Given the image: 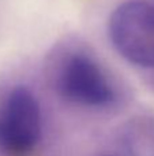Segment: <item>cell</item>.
Wrapping results in <instances>:
<instances>
[{"mask_svg": "<svg viewBox=\"0 0 154 156\" xmlns=\"http://www.w3.org/2000/svg\"><path fill=\"white\" fill-rule=\"evenodd\" d=\"M116 144L124 156H154V114H136L116 130Z\"/></svg>", "mask_w": 154, "mask_h": 156, "instance_id": "obj_4", "label": "cell"}, {"mask_svg": "<svg viewBox=\"0 0 154 156\" xmlns=\"http://www.w3.org/2000/svg\"><path fill=\"white\" fill-rule=\"evenodd\" d=\"M106 33L113 49L126 62L154 70V4L130 0L111 12Z\"/></svg>", "mask_w": 154, "mask_h": 156, "instance_id": "obj_3", "label": "cell"}, {"mask_svg": "<svg viewBox=\"0 0 154 156\" xmlns=\"http://www.w3.org/2000/svg\"><path fill=\"white\" fill-rule=\"evenodd\" d=\"M45 114L35 90L15 81L0 90V156H42Z\"/></svg>", "mask_w": 154, "mask_h": 156, "instance_id": "obj_2", "label": "cell"}, {"mask_svg": "<svg viewBox=\"0 0 154 156\" xmlns=\"http://www.w3.org/2000/svg\"><path fill=\"white\" fill-rule=\"evenodd\" d=\"M98 156H109V155H98Z\"/></svg>", "mask_w": 154, "mask_h": 156, "instance_id": "obj_5", "label": "cell"}, {"mask_svg": "<svg viewBox=\"0 0 154 156\" xmlns=\"http://www.w3.org/2000/svg\"><path fill=\"white\" fill-rule=\"evenodd\" d=\"M48 89L68 105L87 111H108L120 105L122 85L94 48L78 37L52 45L44 60Z\"/></svg>", "mask_w": 154, "mask_h": 156, "instance_id": "obj_1", "label": "cell"}]
</instances>
